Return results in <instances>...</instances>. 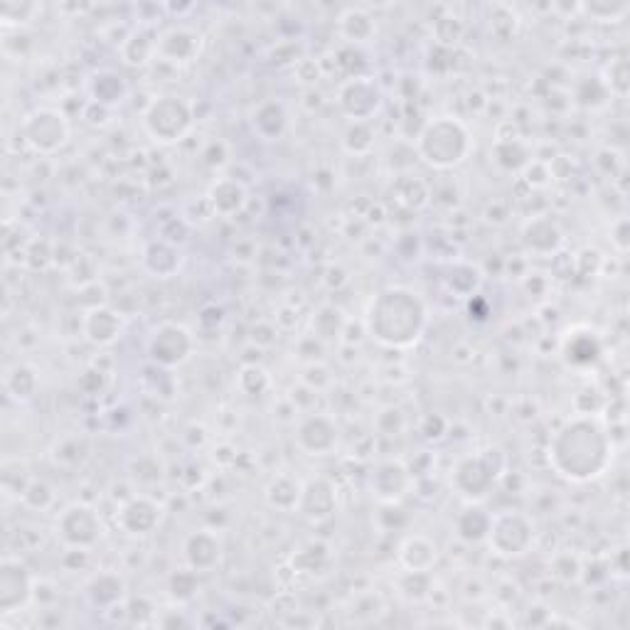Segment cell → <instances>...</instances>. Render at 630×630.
I'll return each instance as SVG.
<instances>
[{
	"mask_svg": "<svg viewBox=\"0 0 630 630\" xmlns=\"http://www.w3.org/2000/svg\"><path fill=\"white\" fill-rule=\"evenodd\" d=\"M25 141L30 143L37 151H55L57 146H62L64 136H67V126H64L62 116L55 111H35L28 116L23 126Z\"/></svg>",
	"mask_w": 630,
	"mask_h": 630,
	"instance_id": "1",
	"label": "cell"
},
{
	"mask_svg": "<svg viewBox=\"0 0 630 630\" xmlns=\"http://www.w3.org/2000/svg\"><path fill=\"white\" fill-rule=\"evenodd\" d=\"M20 559L5 557L3 559V574H0V603H3L5 613H13V608L20 606V589L30 591L28 576H25Z\"/></svg>",
	"mask_w": 630,
	"mask_h": 630,
	"instance_id": "2",
	"label": "cell"
}]
</instances>
